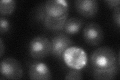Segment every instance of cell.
Listing matches in <instances>:
<instances>
[{
  "mask_svg": "<svg viewBox=\"0 0 120 80\" xmlns=\"http://www.w3.org/2000/svg\"><path fill=\"white\" fill-rule=\"evenodd\" d=\"M91 63L93 68L105 69L112 67L120 63L114 50L108 46L97 49L91 56Z\"/></svg>",
  "mask_w": 120,
  "mask_h": 80,
  "instance_id": "1",
  "label": "cell"
},
{
  "mask_svg": "<svg viewBox=\"0 0 120 80\" xmlns=\"http://www.w3.org/2000/svg\"><path fill=\"white\" fill-rule=\"evenodd\" d=\"M63 59L67 66L73 69L81 70L88 63L87 53L81 48L71 46L64 52Z\"/></svg>",
  "mask_w": 120,
  "mask_h": 80,
  "instance_id": "2",
  "label": "cell"
},
{
  "mask_svg": "<svg viewBox=\"0 0 120 80\" xmlns=\"http://www.w3.org/2000/svg\"><path fill=\"white\" fill-rule=\"evenodd\" d=\"M68 14L60 18H54L48 15L45 10V3L40 5L36 11V20L42 22L44 27L51 31H58L64 29Z\"/></svg>",
  "mask_w": 120,
  "mask_h": 80,
  "instance_id": "3",
  "label": "cell"
},
{
  "mask_svg": "<svg viewBox=\"0 0 120 80\" xmlns=\"http://www.w3.org/2000/svg\"><path fill=\"white\" fill-rule=\"evenodd\" d=\"M51 41L46 37L40 36L33 39L29 45V52L33 58L41 59L51 53Z\"/></svg>",
  "mask_w": 120,
  "mask_h": 80,
  "instance_id": "4",
  "label": "cell"
},
{
  "mask_svg": "<svg viewBox=\"0 0 120 80\" xmlns=\"http://www.w3.org/2000/svg\"><path fill=\"white\" fill-rule=\"evenodd\" d=\"M0 72L6 79L20 80L23 76L21 64L16 59L9 57L4 59L0 64Z\"/></svg>",
  "mask_w": 120,
  "mask_h": 80,
  "instance_id": "5",
  "label": "cell"
},
{
  "mask_svg": "<svg viewBox=\"0 0 120 80\" xmlns=\"http://www.w3.org/2000/svg\"><path fill=\"white\" fill-rule=\"evenodd\" d=\"M82 36L88 44L96 46L100 44L103 41L104 34L100 25L95 22H90L84 27Z\"/></svg>",
  "mask_w": 120,
  "mask_h": 80,
  "instance_id": "6",
  "label": "cell"
},
{
  "mask_svg": "<svg viewBox=\"0 0 120 80\" xmlns=\"http://www.w3.org/2000/svg\"><path fill=\"white\" fill-rule=\"evenodd\" d=\"M51 43V54L55 58L62 60L64 53L68 48L72 46L73 42L68 36L61 33L52 38Z\"/></svg>",
  "mask_w": 120,
  "mask_h": 80,
  "instance_id": "7",
  "label": "cell"
},
{
  "mask_svg": "<svg viewBox=\"0 0 120 80\" xmlns=\"http://www.w3.org/2000/svg\"><path fill=\"white\" fill-rule=\"evenodd\" d=\"M47 14L54 18H60L69 14V2L66 0H49L45 3Z\"/></svg>",
  "mask_w": 120,
  "mask_h": 80,
  "instance_id": "8",
  "label": "cell"
},
{
  "mask_svg": "<svg viewBox=\"0 0 120 80\" xmlns=\"http://www.w3.org/2000/svg\"><path fill=\"white\" fill-rule=\"evenodd\" d=\"M74 5L78 13L87 18L95 16L99 10L97 0H77L75 1Z\"/></svg>",
  "mask_w": 120,
  "mask_h": 80,
  "instance_id": "9",
  "label": "cell"
},
{
  "mask_svg": "<svg viewBox=\"0 0 120 80\" xmlns=\"http://www.w3.org/2000/svg\"><path fill=\"white\" fill-rule=\"evenodd\" d=\"M29 76L31 80H48L52 79L49 68L46 64L41 62H34L30 65Z\"/></svg>",
  "mask_w": 120,
  "mask_h": 80,
  "instance_id": "10",
  "label": "cell"
},
{
  "mask_svg": "<svg viewBox=\"0 0 120 80\" xmlns=\"http://www.w3.org/2000/svg\"><path fill=\"white\" fill-rule=\"evenodd\" d=\"M119 64L108 69H99L93 68V78L96 80H113L117 76L119 70Z\"/></svg>",
  "mask_w": 120,
  "mask_h": 80,
  "instance_id": "11",
  "label": "cell"
},
{
  "mask_svg": "<svg viewBox=\"0 0 120 80\" xmlns=\"http://www.w3.org/2000/svg\"><path fill=\"white\" fill-rule=\"evenodd\" d=\"M83 25V21L81 19L72 17L67 19L64 27L65 32L68 35H74L80 31Z\"/></svg>",
  "mask_w": 120,
  "mask_h": 80,
  "instance_id": "12",
  "label": "cell"
},
{
  "mask_svg": "<svg viewBox=\"0 0 120 80\" xmlns=\"http://www.w3.org/2000/svg\"><path fill=\"white\" fill-rule=\"evenodd\" d=\"M16 7L14 0H2L0 2V13L1 15H9L12 14Z\"/></svg>",
  "mask_w": 120,
  "mask_h": 80,
  "instance_id": "13",
  "label": "cell"
},
{
  "mask_svg": "<svg viewBox=\"0 0 120 80\" xmlns=\"http://www.w3.org/2000/svg\"><path fill=\"white\" fill-rule=\"evenodd\" d=\"M82 74L80 70L73 69H72L68 72L65 76V80H82Z\"/></svg>",
  "mask_w": 120,
  "mask_h": 80,
  "instance_id": "14",
  "label": "cell"
},
{
  "mask_svg": "<svg viewBox=\"0 0 120 80\" xmlns=\"http://www.w3.org/2000/svg\"><path fill=\"white\" fill-rule=\"evenodd\" d=\"M10 27V23L8 20L2 16L0 18V33L1 35L8 32Z\"/></svg>",
  "mask_w": 120,
  "mask_h": 80,
  "instance_id": "15",
  "label": "cell"
},
{
  "mask_svg": "<svg viewBox=\"0 0 120 80\" xmlns=\"http://www.w3.org/2000/svg\"><path fill=\"white\" fill-rule=\"evenodd\" d=\"M112 18L115 24L117 26L118 28H120V6L115 7L114 9Z\"/></svg>",
  "mask_w": 120,
  "mask_h": 80,
  "instance_id": "16",
  "label": "cell"
},
{
  "mask_svg": "<svg viewBox=\"0 0 120 80\" xmlns=\"http://www.w3.org/2000/svg\"><path fill=\"white\" fill-rule=\"evenodd\" d=\"M105 2L110 9H114L115 7L120 6V0H107Z\"/></svg>",
  "mask_w": 120,
  "mask_h": 80,
  "instance_id": "17",
  "label": "cell"
},
{
  "mask_svg": "<svg viewBox=\"0 0 120 80\" xmlns=\"http://www.w3.org/2000/svg\"><path fill=\"white\" fill-rule=\"evenodd\" d=\"M4 51L5 46L3 43L2 39L1 38V39H0V57H1V58L2 57L4 53Z\"/></svg>",
  "mask_w": 120,
  "mask_h": 80,
  "instance_id": "18",
  "label": "cell"
}]
</instances>
